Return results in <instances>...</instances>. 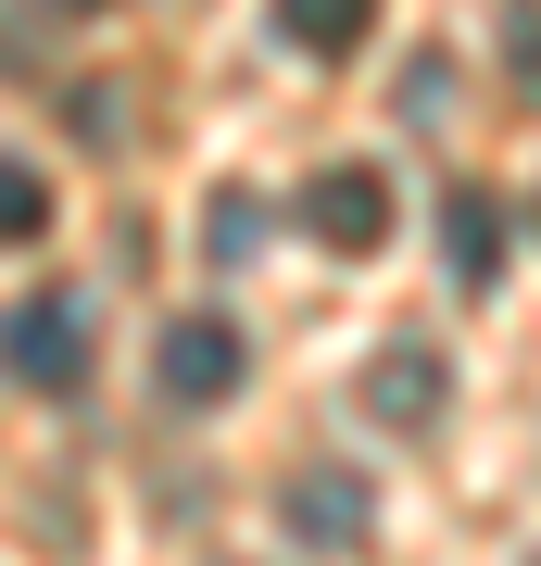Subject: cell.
<instances>
[{"label": "cell", "mask_w": 541, "mask_h": 566, "mask_svg": "<svg viewBox=\"0 0 541 566\" xmlns=\"http://www.w3.org/2000/svg\"><path fill=\"white\" fill-rule=\"evenodd\" d=\"M240 327H227V315H164V340H152V390H164V403H177V416H215L227 403V390H240Z\"/></svg>", "instance_id": "obj_2"}, {"label": "cell", "mask_w": 541, "mask_h": 566, "mask_svg": "<svg viewBox=\"0 0 541 566\" xmlns=\"http://www.w3.org/2000/svg\"><path fill=\"white\" fill-rule=\"evenodd\" d=\"M39 13H101V0H39Z\"/></svg>", "instance_id": "obj_11"}, {"label": "cell", "mask_w": 541, "mask_h": 566, "mask_svg": "<svg viewBox=\"0 0 541 566\" xmlns=\"http://www.w3.org/2000/svg\"><path fill=\"white\" fill-rule=\"evenodd\" d=\"M302 227H315L327 252H378L391 240V177L378 164H315V177H302Z\"/></svg>", "instance_id": "obj_4"}, {"label": "cell", "mask_w": 541, "mask_h": 566, "mask_svg": "<svg viewBox=\"0 0 541 566\" xmlns=\"http://www.w3.org/2000/svg\"><path fill=\"white\" fill-rule=\"evenodd\" d=\"M353 403L378 416V428H441L454 378H441V353H428V340H391V353H378V365L353 378Z\"/></svg>", "instance_id": "obj_5"}, {"label": "cell", "mask_w": 541, "mask_h": 566, "mask_svg": "<svg viewBox=\"0 0 541 566\" xmlns=\"http://www.w3.org/2000/svg\"><path fill=\"white\" fill-rule=\"evenodd\" d=\"M441 252H454V290H491L503 277V202H491L479 177L441 189Z\"/></svg>", "instance_id": "obj_6"}, {"label": "cell", "mask_w": 541, "mask_h": 566, "mask_svg": "<svg viewBox=\"0 0 541 566\" xmlns=\"http://www.w3.org/2000/svg\"><path fill=\"white\" fill-rule=\"evenodd\" d=\"M278 39H290L302 63H341V51L378 39V0H278Z\"/></svg>", "instance_id": "obj_7"}, {"label": "cell", "mask_w": 541, "mask_h": 566, "mask_svg": "<svg viewBox=\"0 0 541 566\" xmlns=\"http://www.w3.org/2000/svg\"><path fill=\"white\" fill-rule=\"evenodd\" d=\"M0 378L13 390H39V403H63V390H89V315L76 303H13L0 315Z\"/></svg>", "instance_id": "obj_1"}, {"label": "cell", "mask_w": 541, "mask_h": 566, "mask_svg": "<svg viewBox=\"0 0 541 566\" xmlns=\"http://www.w3.org/2000/svg\"><path fill=\"white\" fill-rule=\"evenodd\" d=\"M278 528L302 554H353L365 528H378V479H365V465H302V479L278 491Z\"/></svg>", "instance_id": "obj_3"}, {"label": "cell", "mask_w": 541, "mask_h": 566, "mask_svg": "<svg viewBox=\"0 0 541 566\" xmlns=\"http://www.w3.org/2000/svg\"><path fill=\"white\" fill-rule=\"evenodd\" d=\"M529 566H541V554H529Z\"/></svg>", "instance_id": "obj_12"}, {"label": "cell", "mask_w": 541, "mask_h": 566, "mask_svg": "<svg viewBox=\"0 0 541 566\" xmlns=\"http://www.w3.org/2000/svg\"><path fill=\"white\" fill-rule=\"evenodd\" d=\"M39 227H51V189H39V164H13V151H0V252H13V240H39Z\"/></svg>", "instance_id": "obj_8"}, {"label": "cell", "mask_w": 541, "mask_h": 566, "mask_svg": "<svg viewBox=\"0 0 541 566\" xmlns=\"http://www.w3.org/2000/svg\"><path fill=\"white\" fill-rule=\"evenodd\" d=\"M252 240H264V202H240V189H227V202H215V252H227V264H240Z\"/></svg>", "instance_id": "obj_10"}, {"label": "cell", "mask_w": 541, "mask_h": 566, "mask_svg": "<svg viewBox=\"0 0 541 566\" xmlns=\"http://www.w3.org/2000/svg\"><path fill=\"white\" fill-rule=\"evenodd\" d=\"M503 51H517V88L541 102V0H503Z\"/></svg>", "instance_id": "obj_9"}]
</instances>
